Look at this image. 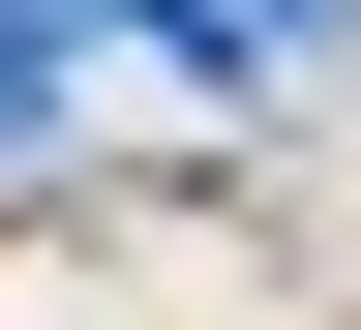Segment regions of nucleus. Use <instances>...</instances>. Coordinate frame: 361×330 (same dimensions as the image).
<instances>
[{
    "instance_id": "nucleus-1",
    "label": "nucleus",
    "mask_w": 361,
    "mask_h": 330,
    "mask_svg": "<svg viewBox=\"0 0 361 330\" xmlns=\"http://www.w3.org/2000/svg\"><path fill=\"white\" fill-rule=\"evenodd\" d=\"M241 30H361V0H241Z\"/></svg>"
}]
</instances>
